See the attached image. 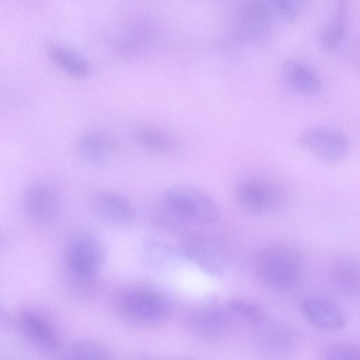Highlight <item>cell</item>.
<instances>
[{
	"instance_id": "d6986e66",
	"label": "cell",
	"mask_w": 360,
	"mask_h": 360,
	"mask_svg": "<svg viewBox=\"0 0 360 360\" xmlns=\"http://www.w3.org/2000/svg\"><path fill=\"white\" fill-rule=\"evenodd\" d=\"M151 39L150 26L143 22H136L118 37L115 41L116 50L124 57H136L146 50Z\"/></svg>"
},
{
	"instance_id": "7402d4cb",
	"label": "cell",
	"mask_w": 360,
	"mask_h": 360,
	"mask_svg": "<svg viewBox=\"0 0 360 360\" xmlns=\"http://www.w3.org/2000/svg\"><path fill=\"white\" fill-rule=\"evenodd\" d=\"M66 358L71 359H112V350L104 343L92 340L73 343L68 349Z\"/></svg>"
},
{
	"instance_id": "2e32d148",
	"label": "cell",
	"mask_w": 360,
	"mask_h": 360,
	"mask_svg": "<svg viewBox=\"0 0 360 360\" xmlns=\"http://www.w3.org/2000/svg\"><path fill=\"white\" fill-rule=\"evenodd\" d=\"M300 309L309 322L320 330H336L345 326V319L342 312L327 300L307 299L302 302Z\"/></svg>"
},
{
	"instance_id": "8fae6325",
	"label": "cell",
	"mask_w": 360,
	"mask_h": 360,
	"mask_svg": "<svg viewBox=\"0 0 360 360\" xmlns=\"http://www.w3.org/2000/svg\"><path fill=\"white\" fill-rule=\"evenodd\" d=\"M23 203L29 217L39 223L55 220L61 207L58 191L44 181L34 182L28 186L24 193Z\"/></svg>"
},
{
	"instance_id": "9c48e42d",
	"label": "cell",
	"mask_w": 360,
	"mask_h": 360,
	"mask_svg": "<svg viewBox=\"0 0 360 360\" xmlns=\"http://www.w3.org/2000/svg\"><path fill=\"white\" fill-rule=\"evenodd\" d=\"M93 214L103 223L124 229L136 220V213L131 202L124 195L109 189L94 191L89 198Z\"/></svg>"
},
{
	"instance_id": "52a82bcc",
	"label": "cell",
	"mask_w": 360,
	"mask_h": 360,
	"mask_svg": "<svg viewBox=\"0 0 360 360\" xmlns=\"http://www.w3.org/2000/svg\"><path fill=\"white\" fill-rule=\"evenodd\" d=\"M105 258V248L97 236L89 233H80L71 240L67 248L65 264L68 275H99Z\"/></svg>"
},
{
	"instance_id": "603a6c76",
	"label": "cell",
	"mask_w": 360,
	"mask_h": 360,
	"mask_svg": "<svg viewBox=\"0 0 360 360\" xmlns=\"http://www.w3.org/2000/svg\"><path fill=\"white\" fill-rule=\"evenodd\" d=\"M142 255L148 264L155 267L172 264L176 256L170 247L155 240H148L144 244Z\"/></svg>"
},
{
	"instance_id": "ba28073f",
	"label": "cell",
	"mask_w": 360,
	"mask_h": 360,
	"mask_svg": "<svg viewBox=\"0 0 360 360\" xmlns=\"http://www.w3.org/2000/svg\"><path fill=\"white\" fill-rule=\"evenodd\" d=\"M300 146L319 160L334 163L344 159L349 150V141L340 131L329 127H314L300 136Z\"/></svg>"
},
{
	"instance_id": "ac0fdd59",
	"label": "cell",
	"mask_w": 360,
	"mask_h": 360,
	"mask_svg": "<svg viewBox=\"0 0 360 360\" xmlns=\"http://www.w3.org/2000/svg\"><path fill=\"white\" fill-rule=\"evenodd\" d=\"M51 61L61 70L76 78H85L91 71L89 62L78 53L58 44L46 47Z\"/></svg>"
},
{
	"instance_id": "5b68a950",
	"label": "cell",
	"mask_w": 360,
	"mask_h": 360,
	"mask_svg": "<svg viewBox=\"0 0 360 360\" xmlns=\"http://www.w3.org/2000/svg\"><path fill=\"white\" fill-rule=\"evenodd\" d=\"M179 251L186 259L209 275L219 276L226 269V248L214 234L191 230L183 236Z\"/></svg>"
},
{
	"instance_id": "4316f807",
	"label": "cell",
	"mask_w": 360,
	"mask_h": 360,
	"mask_svg": "<svg viewBox=\"0 0 360 360\" xmlns=\"http://www.w3.org/2000/svg\"><path fill=\"white\" fill-rule=\"evenodd\" d=\"M338 11L347 12V0H338Z\"/></svg>"
},
{
	"instance_id": "7c38bea8",
	"label": "cell",
	"mask_w": 360,
	"mask_h": 360,
	"mask_svg": "<svg viewBox=\"0 0 360 360\" xmlns=\"http://www.w3.org/2000/svg\"><path fill=\"white\" fill-rule=\"evenodd\" d=\"M117 148V144L111 136L96 130L83 132L75 143L77 158L91 167L105 165L115 155Z\"/></svg>"
},
{
	"instance_id": "ffe728a7",
	"label": "cell",
	"mask_w": 360,
	"mask_h": 360,
	"mask_svg": "<svg viewBox=\"0 0 360 360\" xmlns=\"http://www.w3.org/2000/svg\"><path fill=\"white\" fill-rule=\"evenodd\" d=\"M360 273L359 263L351 258L342 257L332 265L331 278L335 289L346 296L359 294Z\"/></svg>"
},
{
	"instance_id": "3957f363",
	"label": "cell",
	"mask_w": 360,
	"mask_h": 360,
	"mask_svg": "<svg viewBox=\"0 0 360 360\" xmlns=\"http://www.w3.org/2000/svg\"><path fill=\"white\" fill-rule=\"evenodd\" d=\"M302 259L296 250L285 244L265 247L257 259V272L268 287L285 290L294 287L302 274Z\"/></svg>"
},
{
	"instance_id": "d4e9b609",
	"label": "cell",
	"mask_w": 360,
	"mask_h": 360,
	"mask_svg": "<svg viewBox=\"0 0 360 360\" xmlns=\"http://www.w3.org/2000/svg\"><path fill=\"white\" fill-rule=\"evenodd\" d=\"M327 359L358 360L360 356L359 347L349 343H336L328 347L323 353Z\"/></svg>"
},
{
	"instance_id": "7a4b0ae2",
	"label": "cell",
	"mask_w": 360,
	"mask_h": 360,
	"mask_svg": "<svg viewBox=\"0 0 360 360\" xmlns=\"http://www.w3.org/2000/svg\"><path fill=\"white\" fill-rule=\"evenodd\" d=\"M115 314L128 324L153 328L164 324L171 315L167 300L153 290L131 288L117 293L112 301Z\"/></svg>"
},
{
	"instance_id": "30bf717a",
	"label": "cell",
	"mask_w": 360,
	"mask_h": 360,
	"mask_svg": "<svg viewBox=\"0 0 360 360\" xmlns=\"http://www.w3.org/2000/svg\"><path fill=\"white\" fill-rule=\"evenodd\" d=\"M273 9L267 1L247 0L236 17L235 31L245 41H255L264 37L271 27Z\"/></svg>"
},
{
	"instance_id": "5bb4252c",
	"label": "cell",
	"mask_w": 360,
	"mask_h": 360,
	"mask_svg": "<svg viewBox=\"0 0 360 360\" xmlns=\"http://www.w3.org/2000/svg\"><path fill=\"white\" fill-rule=\"evenodd\" d=\"M255 339L259 347L271 355L288 353L295 345V336L285 326L264 319L255 326Z\"/></svg>"
},
{
	"instance_id": "6da1fadb",
	"label": "cell",
	"mask_w": 360,
	"mask_h": 360,
	"mask_svg": "<svg viewBox=\"0 0 360 360\" xmlns=\"http://www.w3.org/2000/svg\"><path fill=\"white\" fill-rule=\"evenodd\" d=\"M158 200L171 212L184 233L190 228L211 226L220 218V209L214 199L190 186H171Z\"/></svg>"
},
{
	"instance_id": "484cf974",
	"label": "cell",
	"mask_w": 360,
	"mask_h": 360,
	"mask_svg": "<svg viewBox=\"0 0 360 360\" xmlns=\"http://www.w3.org/2000/svg\"><path fill=\"white\" fill-rule=\"evenodd\" d=\"M271 8L288 20H294L298 14L301 0H267Z\"/></svg>"
},
{
	"instance_id": "44dd1931",
	"label": "cell",
	"mask_w": 360,
	"mask_h": 360,
	"mask_svg": "<svg viewBox=\"0 0 360 360\" xmlns=\"http://www.w3.org/2000/svg\"><path fill=\"white\" fill-rule=\"evenodd\" d=\"M347 13L338 11L321 31L319 41L321 49L327 53L337 49L347 33Z\"/></svg>"
},
{
	"instance_id": "4fadbf2b",
	"label": "cell",
	"mask_w": 360,
	"mask_h": 360,
	"mask_svg": "<svg viewBox=\"0 0 360 360\" xmlns=\"http://www.w3.org/2000/svg\"><path fill=\"white\" fill-rule=\"evenodd\" d=\"M19 322L25 335L38 347L49 351H55L60 347L58 332L41 314L29 309L22 310Z\"/></svg>"
},
{
	"instance_id": "9a60e30c",
	"label": "cell",
	"mask_w": 360,
	"mask_h": 360,
	"mask_svg": "<svg viewBox=\"0 0 360 360\" xmlns=\"http://www.w3.org/2000/svg\"><path fill=\"white\" fill-rule=\"evenodd\" d=\"M282 75L286 85L294 91L304 95H315L323 89L319 75L309 65L298 59L284 62Z\"/></svg>"
},
{
	"instance_id": "cb8c5ba5",
	"label": "cell",
	"mask_w": 360,
	"mask_h": 360,
	"mask_svg": "<svg viewBox=\"0 0 360 360\" xmlns=\"http://www.w3.org/2000/svg\"><path fill=\"white\" fill-rule=\"evenodd\" d=\"M226 307L235 317L237 316L252 326L264 319V312L260 307L248 300H230L227 302Z\"/></svg>"
},
{
	"instance_id": "8992f818",
	"label": "cell",
	"mask_w": 360,
	"mask_h": 360,
	"mask_svg": "<svg viewBox=\"0 0 360 360\" xmlns=\"http://www.w3.org/2000/svg\"><path fill=\"white\" fill-rule=\"evenodd\" d=\"M233 195L238 206L253 215L274 213L286 201L285 193L279 184L261 177L240 180L234 187Z\"/></svg>"
},
{
	"instance_id": "e0dca14e",
	"label": "cell",
	"mask_w": 360,
	"mask_h": 360,
	"mask_svg": "<svg viewBox=\"0 0 360 360\" xmlns=\"http://www.w3.org/2000/svg\"><path fill=\"white\" fill-rule=\"evenodd\" d=\"M132 136L140 146L156 153H172L179 146V141L174 135L150 124L136 126L133 129Z\"/></svg>"
},
{
	"instance_id": "277c9868",
	"label": "cell",
	"mask_w": 360,
	"mask_h": 360,
	"mask_svg": "<svg viewBox=\"0 0 360 360\" xmlns=\"http://www.w3.org/2000/svg\"><path fill=\"white\" fill-rule=\"evenodd\" d=\"M188 332L194 337L208 342H217L229 336L236 325L235 316L227 307L213 300L191 307L183 316Z\"/></svg>"
},
{
	"instance_id": "83f0119b",
	"label": "cell",
	"mask_w": 360,
	"mask_h": 360,
	"mask_svg": "<svg viewBox=\"0 0 360 360\" xmlns=\"http://www.w3.org/2000/svg\"><path fill=\"white\" fill-rule=\"evenodd\" d=\"M7 321V319L5 317L4 313L0 311V321Z\"/></svg>"
}]
</instances>
